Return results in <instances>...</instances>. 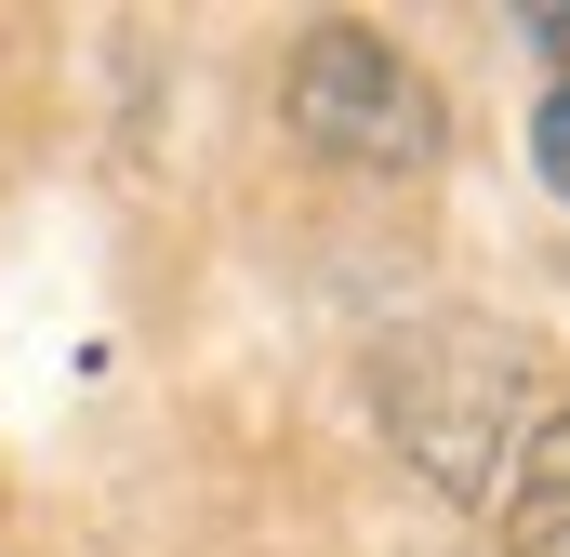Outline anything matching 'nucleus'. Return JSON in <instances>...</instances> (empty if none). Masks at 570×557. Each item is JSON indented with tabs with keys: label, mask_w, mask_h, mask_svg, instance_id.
<instances>
[{
	"label": "nucleus",
	"mask_w": 570,
	"mask_h": 557,
	"mask_svg": "<svg viewBox=\"0 0 570 557\" xmlns=\"http://www.w3.org/2000/svg\"><path fill=\"white\" fill-rule=\"evenodd\" d=\"M385 424L451 491L518 478V345L504 332H412V345H385Z\"/></svg>",
	"instance_id": "f257e3e1"
},
{
	"label": "nucleus",
	"mask_w": 570,
	"mask_h": 557,
	"mask_svg": "<svg viewBox=\"0 0 570 557\" xmlns=\"http://www.w3.org/2000/svg\"><path fill=\"white\" fill-rule=\"evenodd\" d=\"M292 120H305V146L372 159V173H425V159H438V94H425V67L385 53L372 27H318V40L292 53Z\"/></svg>",
	"instance_id": "f03ea898"
},
{
	"label": "nucleus",
	"mask_w": 570,
	"mask_h": 557,
	"mask_svg": "<svg viewBox=\"0 0 570 557\" xmlns=\"http://www.w3.org/2000/svg\"><path fill=\"white\" fill-rule=\"evenodd\" d=\"M504 545H518V557H570V412L518 438V478H504Z\"/></svg>",
	"instance_id": "7ed1b4c3"
},
{
	"label": "nucleus",
	"mask_w": 570,
	"mask_h": 557,
	"mask_svg": "<svg viewBox=\"0 0 570 557\" xmlns=\"http://www.w3.org/2000/svg\"><path fill=\"white\" fill-rule=\"evenodd\" d=\"M531 159H544V186L570 199V80L544 94V120H531Z\"/></svg>",
	"instance_id": "20e7f679"
}]
</instances>
